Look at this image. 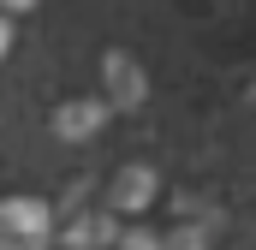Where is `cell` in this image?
Instances as JSON below:
<instances>
[{
    "label": "cell",
    "instance_id": "6da1fadb",
    "mask_svg": "<svg viewBox=\"0 0 256 250\" xmlns=\"http://www.w3.org/2000/svg\"><path fill=\"white\" fill-rule=\"evenodd\" d=\"M60 220L42 196H0V250H48Z\"/></svg>",
    "mask_w": 256,
    "mask_h": 250
},
{
    "label": "cell",
    "instance_id": "7a4b0ae2",
    "mask_svg": "<svg viewBox=\"0 0 256 250\" xmlns=\"http://www.w3.org/2000/svg\"><path fill=\"white\" fill-rule=\"evenodd\" d=\"M102 90H108V108H137L143 96H149V72L137 54L126 48H114L108 60H102Z\"/></svg>",
    "mask_w": 256,
    "mask_h": 250
},
{
    "label": "cell",
    "instance_id": "3957f363",
    "mask_svg": "<svg viewBox=\"0 0 256 250\" xmlns=\"http://www.w3.org/2000/svg\"><path fill=\"white\" fill-rule=\"evenodd\" d=\"M108 102H96V96H72V102H60L54 108V131H60L66 143H84V137H96L102 125H108Z\"/></svg>",
    "mask_w": 256,
    "mask_h": 250
},
{
    "label": "cell",
    "instance_id": "277c9868",
    "mask_svg": "<svg viewBox=\"0 0 256 250\" xmlns=\"http://www.w3.org/2000/svg\"><path fill=\"white\" fill-rule=\"evenodd\" d=\"M155 173L149 167H120L114 173V190H108V214H143L149 202H155Z\"/></svg>",
    "mask_w": 256,
    "mask_h": 250
},
{
    "label": "cell",
    "instance_id": "5b68a950",
    "mask_svg": "<svg viewBox=\"0 0 256 250\" xmlns=\"http://www.w3.org/2000/svg\"><path fill=\"white\" fill-rule=\"evenodd\" d=\"M66 250H114L120 244V226H114V214H72L60 226Z\"/></svg>",
    "mask_w": 256,
    "mask_h": 250
},
{
    "label": "cell",
    "instance_id": "8992f818",
    "mask_svg": "<svg viewBox=\"0 0 256 250\" xmlns=\"http://www.w3.org/2000/svg\"><path fill=\"white\" fill-rule=\"evenodd\" d=\"M167 250H208V232L185 220V226H173V232H167Z\"/></svg>",
    "mask_w": 256,
    "mask_h": 250
},
{
    "label": "cell",
    "instance_id": "52a82bcc",
    "mask_svg": "<svg viewBox=\"0 0 256 250\" xmlns=\"http://www.w3.org/2000/svg\"><path fill=\"white\" fill-rule=\"evenodd\" d=\"M114 250H167V238L149 232V226H131V232H120V244H114Z\"/></svg>",
    "mask_w": 256,
    "mask_h": 250
},
{
    "label": "cell",
    "instance_id": "ba28073f",
    "mask_svg": "<svg viewBox=\"0 0 256 250\" xmlns=\"http://www.w3.org/2000/svg\"><path fill=\"white\" fill-rule=\"evenodd\" d=\"M36 6H42V0H0V18H6V12H36Z\"/></svg>",
    "mask_w": 256,
    "mask_h": 250
},
{
    "label": "cell",
    "instance_id": "9c48e42d",
    "mask_svg": "<svg viewBox=\"0 0 256 250\" xmlns=\"http://www.w3.org/2000/svg\"><path fill=\"white\" fill-rule=\"evenodd\" d=\"M12 54V18H0V60Z\"/></svg>",
    "mask_w": 256,
    "mask_h": 250
}]
</instances>
